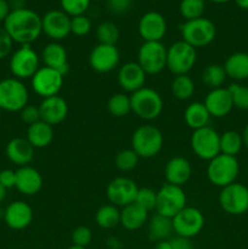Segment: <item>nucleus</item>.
<instances>
[{"mask_svg":"<svg viewBox=\"0 0 248 249\" xmlns=\"http://www.w3.org/2000/svg\"><path fill=\"white\" fill-rule=\"evenodd\" d=\"M66 249H87V248L78 247V246H74V245H72V246H71V247H68V248H66Z\"/></svg>","mask_w":248,"mask_h":249,"instance_id":"57","label":"nucleus"},{"mask_svg":"<svg viewBox=\"0 0 248 249\" xmlns=\"http://www.w3.org/2000/svg\"><path fill=\"white\" fill-rule=\"evenodd\" d=\"M131 0H108V7L114 14H124L128 11Z\"/></svg>","mask_w":248,"mask_h":249,"instance_id":"48","label":"nucleus"},{"mask_svg":"<svg viewBox=\"0 0 248 249\" xmlns=\"http://www.w3.org/2000/svg\"><path fill=\"white\" fill-rule=\"evenodd\" d=\"M238 7L243 10H248V0H233Z\"/></svg>","mask_w":248,"mask_h":249,"instance_id":"54","label":"nucleus"},{"mask_svg":"<svg viewBox=\"0 0 248 249\" xmlns=\"http://www.w3.org/2000/svg\"><path fill=\"white\" fill-rule=\"evenodd\" d=\"M6 192H7V190L5 189L1 184H0V203H1L5 198H6Z\"/></svg>","mask_w":248,"mask_h":249,"instance_id":"55","label":"nucleus"},{"mask_svg":"<svg viewBox=\"0 0 248 249\" xmlns=\"http://www.w3.org/2000/svg\"><path fill=\"white\" fill-rule=\"evenodd\" d=\"M139 160H140V157L136 155L135 151L131 150V148H125V150H122L117 153L116 158H114V164H116L117 169L126 173L135 169Z\"/></svg>","mask_w":248,"mask_h":249,"instance_id":"38","label":"nucleus"},{"mask_svg":"<svg viewBox=\"0 0 248 249\" xmlns=\"http://www.w3.org/2000/svg\"><path fill=\"white\" fill-rule=\"evenodd\" d=\"M72 243L78 247L87 248L92 240V232L88 226H78L72 232Z\"/></svg>","mask_w":248,"mask_h":249,"instance_id":"44","label":"nucleus"},{"mask_svg":"<svg viewBox=\"0 0 248 249\" xmlns=\"http://www.w3.org/2000/svg\"><path fill=\"white\" fill-rule=\"evenodd\" d=\"M63 82L65 75L62 73L46 66L39 68L35 74L31 78L32 89L43 99L58 95L63 87Z\"/></svg>","mask_w":248,"mask_h":249,"instance_id":"14","label":"nucleus"},{"mask_svg":"<svg viewBox=\"0 0 248 249\" xmlns=\"http://www.w3.org/2000/svg\"><path fill=\"white\" fill-rule=\"evenodd\" d=\"M29 92L22 80L6 78L0 80V109L19 112L28 105Z\"/></svg>","mask_w":248,"mask_h":249,"instance_id":"5","label":"nucleus"},{"mask_svg":"<svg viewBox=\"0 0 248 249\" xmlns=\"http://www.w3.org/2000/svg\"><path fill=\"white\" fill-rule=\"evenodd\" d=\"M186 195L180 186L165 184L157 191L156 213L173 219L186 207Z\"/></svg>","mask_w":248,"mask_h":249,"instance_id":"8","label":"nucleus"},{"mask_svg":"<svg viewBox=\"0 0 248 249\" xmlns=\"http://www.w3.org/2000/svg\"><path fill=\"white\" fill-rule=\"evenodd\" d=\"M138 31L143 41H160L167 33V21L159 12H146L139 21Z\"/></svg>","mask_w":248,"mask_h":249,"instance_id":"18","label":"nucleus"},{"mask_svg":"<svg viewBox=\"0 0 248 249\" xmlns=\"http://www.w3.org/2000/svg\"><path fill=\"white\" fill-rule=\"evenodd\" d=\"M36 51L31 45H21L10 57L9 67L14 78L19 80L31 79L40 68Z\"/></svg>","mask_w":248,"mask_h":249,"instance_id":"9","label":"nucleus"},{"mask_svg":"<svg viewBox=\"0 0 248 249\" xmlns=\"http://www.w3.org/2000/svg\"><path fill=\"white\" fill-rule=\"evenodd\" d=\"M0 119H1V109H0Z\"/></svg>","mask_w":248,"mask_h":249,"instance_id":"58","label":"nucleus"},{"mask_svg":"<svg viewBox=\"0 0 248 249\" xmlns=\"http://www.w3.org/2000/svg\"><path fill=\"white\" fill-rule=\"evenodd\" d=\"M4 28L14 43L31 45L43 33L41 17L31 9L12 10L4 21Z\"/></svg>","mask_w":248,"mask_h":249,"instance_id":"1","label":"nucleus"},{"mask_svg":"<svg viewBox=\"0 0 248 249\" xmlns=\"http://www.w3.org/2000/svg\"><path fill=\"white\" fill-rule=\"evenodd\" d=\"M206 0H181L180 2V14L186 21L203 17Z\"/></svg>","mask_w":248,"mask_h":249,"instance_id":"39","label":"nucleus"},{"mask_svg":"<svg viewBox=\"0 0 248 249\" xmlns=\"http://www.w3.org/2000/svg\"><path fill=\"white\" fill-rule=\"evenodd\" d=\"M41 61L46 67L58 71L63 75L67 74L70 70L67 51L63 48V45H61L57 41H53L44 46L41 51Z\"/></svg>","mask_w":248,"mask_h":249,"instance_id":"26","label":"nucleus"},{"mask_svg":"<svg viewBox=\"0 0 248 249\" xmlns=\"http://www.w3.org/2000/svg\"><path fill=\"white\" fill-rule=\"evenodd\" d=\"M26 139L34 148L48 147L53 140V126L40 119L36 123L28 125Z\"/></svg>","mask_w":248,"mask_h":249,"instance_id":"29","label":"nucleus"},{"mask_svg":"<svg viewBox=\"0 0 248 249\" xmlns=\"http://www.w3.org/2000/svg\"><path fill=\"white\" fill-rule=\"evenodd\" d=\"M170 245H172V249H195L194 243L190 238L179 237V236L170 240Z\"/></svg>","mask_w":248,"mask_h":249,"instance_id":"49","label":"nucleus"},{"mask_svg":"<svg viewBox=\"0 0 248 249\" xmlns=\"http://www.w3.org/2000/svg\"><path fill=\"white\" fill-rule=\"evenodd\" d=\"M91 31V21L85 15L75 16L71 18V33L74 36H87Z\"/></svg>","mask_w":248,"mask_h":249,"instance_id":"43","label":"nucleus"},{"mask_svg":"<svg viewBox=\"0 0 248 249\" xmlns=\"http://www.w3.org/2000/svg\"><path fill=\"white\" fill-rule=\"evenodd\" d=\"M107 109L112 116L117 117V118L128 116L129 112L131 111L130 96H128L124 92L113 94L107 102Z\"/></svg>","mask_w":248,"mask_h":249,"instance_id":"36","label":"nucleus"},{"mask_svg":"<svg viewBox=\"0 0 248 249\" xmlns=\"http://www.w3.org/2000/svg\"><path fill=\"white\" fill-rule=\"evenodd\" d=\"M206 1H212V2H215V4H224V2H228L230 0H206Z\"/></svg>","mask_w":248,"mask_h":249,"instance_id":"56","label":"nucleus"},{"mask_svg":"<svg viewBox=\"0 0 248 249\" xmlns=\"http://www.w3.org/2000/svg\"><path fill=\"white\" fill-rule=\"evenodd\" d=\"M40 119L51 126L62 123L68 116V104L62 96L56 95L43 99L39 105Z\"/></svg>","mask_w":248,"mask_h":249,"instance_id":"20","label":"nucleus"},{"mask_svg":"<svg viewBox=\"0 0 248 249\" xmlns=\"http://www.w3.org/2000/svg\"><path fill=\"white\" fill-rule=\"evenodd\" d=\"M153 249H172V245H170V241H160V242H156Z\"/></svg>","mask_w":248,"mask_h":249,"instance_id":"52","label":"nucleus"},{"mask_svg":"<svg viewBox=\"0 0 248 249\" xmlns=\"http://www.w3.org/2000/svg\"><path fill=\"white\" fill-rule=\"evenodd\" d=\"M190 143L195 155L203 160L209 162L220 155V134L209 125L194 130Z\"/></svg>","mask_w":248,"mask_h":249,"instance_id":"10","label":"nucleus"},{"mask_svg":"<svg viewBox=\"0 0 248 249\" xmlns=\"http://www.w3.org/2000/svg\"><path fill=\"white\" fill-rule=\"evenodd\" d=\"M173 221V231L179 237L190 238L199 235L204 228V215L198 208L185 207L181 212L177 214Z\"/></svg>","mask_w":248,"mask_h":249,"instance_id":"12","label":"nucleus"},{"mask_svg":"<svg viewBox=\"0 0 248 249\" xmlns=\"http://www.w3.org/2000/svg\"><path fill=\"white\" fill-rule=\"evenodd\" d=\"M225 79L226 73L221 65H216V63L208 65L202 72V82L211 90L221 88V85L225 83Z\"/></svg>","mask_w":248,"mask_h":249,"instance_id":"35","label":"nucleus"},{"mask_svg":"<svg viewBox=\"0 0 248 249\" xmlns=\"http://www.w3.org/2000/svg\"><path fill=\"white\" fill-rule=\"evenodd\" d=\"M35 148L28 142L27 139L15 138L7 142L5 153L9 160L18 167H26L33 160Z\"/></svg>","mask_w":248,"mask_h":249,"instance_id":"25","label":"nucleus"},{"mask_svg":"<svg viewBox=\"0 0 248 249\" xmlns=\"http://www.w3.org/2000/svg\"><path fill=\"white\" fill-rule=\"evenodd\" d=\"M17 191L24 196H34L43 187V177L40 173L33 167H19L16 170V185Z\"/></svg>","mask_w":248,"mask_h":249,"instance_id":"23","label":"nucleus"},{"mask_svg":"<svg viewBox=\"0 0 248 249\" xmlns=\"http://www.w3.org/2000/svg\"><path fill=\"white\" fill-rule=\"evenodd\" d=\"M211 118V114H209L208 109L204 106L203 102H191V104L185 108V123H186V125L189 126V128H191L192 130H197V129L208 126Z\"/></svg>","mask_w":248,"mask_h":249,"instance_id":"30","label":"nucleus"},{"mask_svg":"<svg viewBox=\"0 0 248 249\" xmlns=\"http://www.w3.org/2000/svg\"><path fill=\"white\" fill-rule=\"evenodd\" d=\"M238 174H240V164L237 158L223 153L209 160L207 167L208 180L214 186L221 189L236 182Z\"/></svg>","mask_w":248,"mask_h":249,"instance_id":"2","label":"nucleus"},{"mask_svg":"<svg viewBox=\"0 0 248 249\" xmlns=\"http://www.w3.org/2000/svg\"><path fill=\"white\" fill-rule=\"evenodd\" d=\"M41 27L53 41L62 40L71 33V17L62 10H50L41 17Z\"/></svg>","mask_w":248,"mask_h":249,"instance_id":"17","label":"nucleus"},{"mask_svg":"<svg viewBox=\"0 0 248 249\" xmlns=\"http://www.w3.org/2000/svg\"><path fill=\"white\" fill-rule=\"evenodd\" d=\"M138 63L146 74H158L167 68V48L160 41H143L138 51Z\"/></svg>","mask_w":248,"mask_h":249,"instance_id":"11","label":"nucleus"},{"mask_svg":"<svg viewBox=\"0 0 248 249\" xmlns=\"http://www.w3.org/2000/svg\"><path fill=\"white\" fill-rule=\"evenodd\" d=\"M95 221L101 229L109 230L116 228L121 224V211L113 204H105L97 209L95 214Z\"/></svg>","mask_w":248,"mask_h":249,"instance_id":"32","label":"nucleus"},{"mask_svg":"<svg viewBox=\"0 0 248 249\" xmlns=\"http://www.w3.org/2000/svg\"><path fill=\"white\" fill-rule=\"evenodd\" d=\"M121 61V53L116 45L97 44L89 55V65L97 73H108L113 71Z\"/></svg>","mask_w":248,"mask_h":249,"instance_id":"16","label":"nucleus"},{"mask_svg":"<svg viewBox=\"0 0 248 249\" xmlns=\"http://www.w3.org/2000/svg\"><path fill=\"white\" fill-rule=\"evenodd\" d=\"M182 40L195 49L209 45L215 39V24L206 17L186 21L181 26Z\"/></svg>","mask_w":248,"mask_h":249,"instance_id":"7","label":"nucleus"},{"mask_svg":"<svg viewBox=\"0 0 248 249\" xmlns=\"http://www.w3.org/2000/svg\"><path fill=\"white\" fill-rule=\"evenodd\" d=\"M96 36L99 44L116 45V43L119 39V29L113 22L105 21L97 26Z\"/></svg>","mask_w":248,"mask_h":249,"instance_id":"37","label":"nucleus"},{"mask_svg":"<svg viewBox=\"0 0 248 249\" xmlns=\"http://www.w3.org/2000/svg\"><path fill=\"white\" fill-rule=\"evenodd\" d=\"M10 12H11V9H10L7 0H0V22H4Z\"/></svg>","mask_w":248,"mask_h":249,"instance_id":"50","label":"nucleus"},{"mask_svg":"<svg viewBox=\"0 0 248 249\" xmlns=\"http://www.w3.org/2000/svg\"><path fill=\"white\" fill-rule=\"evenodd\" d=\"M219 204L230 215H242L248 211V187L240 182L223 187L219 195Z\"/></svg>","mask_w":248,"mask_h":249,"instance_id":"13","label":"nucleus"},{"mask_svg":"<svg viewBox=\"0 0 248 249\" xmlns=\"http://www.w3.org/2000/svg\"><path fill=\"white\" fill-rule=\"evenodd\" d=\"M9 2L10 9L12 10H19L24 9V4H26V0H7Z\"/></svg>","mask_w":248,"mask_h":249,"instance_id":"51","label":"nucleus"},{"mask_svg":"<svg viewBox=\"0 0 248 249\" xmlns=\"http://www.w3.org/2000/svg\"><path fill=\"white\" fill-rule=\"evenodd\" d=\"M163 134L157 126L141 125L131 135V150L140 158H152L163 147Z\"/></svg>","mask_w":248,"mask_h":249,"instance_id":"3","label":"nucleus"},{"mask_svg":"<svg viewBox=\"0 0 248 249\" xmlns=\"http://www.w3.org/2000/svg\"><path fill=\"white\" fill-rule=\"evenodd\" d=\"M131 111L140 119L153 121L163 111V99L155 89L143 87L130 96Z\"/></svg>","mask_w":248,"mask_h":249,"instance_id":"4","label":"nucleus"},{"mask_svg":"<svg viewBox=\"0 0 248 249\" xmlns=\"http://www.w3.org/2000/svg\"><path fill=\"white\" fill-rule=\"evenodd\" d=\"M61 7L68 16H80L84 15L90 5V0H60Z\"/></svg>","mask_w":248,"mask_h":249,"instance_id":"41","label":"nucleus"},{"mask_svg":"<svg viewBox=\"0 0 248 249\" xmlns=\"http://www.w3.org/2000/svg\"><path fill=\"white\" fill-rule=\"evenodd\" d=\"M192 175L191 163L184 157H173L167 162L164 168V177L167 184L182 187Z\"/></svg>","mask_w":248,"mask_h":249,"instance_id":"24","label":"nucleus"},{"mask_svg":"<svg viewBox=\"0 0 248 249\" xmlns=\"http://www.w3.org/2000/svg\"><path fill=\"white\" fill-rule=\"evenodd\" d=\"M241 135H242L243 146H246V147L248 148V123H247V125L245 126V129H243V131Z\"/></svg>","mask_w":248,"mask_h":249,"instance_id":"53","label":"nucleus"},{"mask_svg":"<svg viewBox=\"0 0 248 249\" xmlns=\"http://www.w3.org/2000/svg\"><path fill=\"white\" fill-rule=\"evenodd\" d=\"M146 75L138 62H126L119 68L117 80L124 91L133 94L145 87Z\"/></svg>","mask_w":248,"mask_h":249,"instance_id":"21","label":"nucleus"},{"mask_svg":"<svg viewBox=\"0 0 248 249\" xmlns=\"http://www.w3.org/2000/svg\"><path fill=\"white\" fill-rule=\"evenodd\" d=\"M156 199H157V192L153 191L152 189H148V187H143V189H139L135 203L150 213L151 211H155Z\"/></svg>","mask_w":248,"mask_h":249,"instance_id":"42","label":"nucleus"},{"mask_svg":"<svg viewBox=\"0 0 248 249\" xmlns=\"http://www.w3.org/2000/svg\"><path fill=\"white\" fill-rule=\"evenodd\" d=\"M148 220V212L135 202L121 211V225L125 230L134 231L142 228Z\"/></svg>","mask_w":248,"mask_h":249,"instance_id":"27","label":"nucleus"},{"mask_svg":"<svg viewBox=\"0 0 248 249\" xmlns=\"http://www.w3.org/2000/svg\"><path fill=\"white\" fill-rule=\"evenodd\" d=\"M21 113V119L23 123L27 125H32V124L36 123L40 121V112H39V106H34V105H27L26 107L19 111Z\"/></svg>","mask_w":248,"mask_h":249,"instance_id":"45","label":"nucleus"},{"mask_svg":"<svg viewBox=\"0 0 248 249\" xmlns=\"http://www.w3.org/2000/svg\"><path fill=\"white\" fill-rule=\"evenodd\" d=\"M0 184L6 190L15 187V185H16V172L11 169L0 170Z\"/></svg>","mask_w":248,"mask_h":249,"instance_id":"47","label":"nucleus"},{"mask_svg":"<svg viewBox=\"0 0 248 249\" xmlns=\"http://www.w3.org/2000/svg\"><path fill=\"white\" fill-rule=\"evenodd\" d=\"M228 89L232 99L233 107L242 111H248V87L240 83H233Z\"/></svg>","mask_w":248,"mask_h":249,"instance_id":"40","label":"nucleus"},{"mask_svg":"<svg viewBox=\"0 0 248 249\" xmlns=\"http://www.w3.org/2000/svg\"><path fill=\"white\" fill-rule=\"evenodd\" d=\"M139 187L134 180L125 177L114 178L109 181L106 189V196L109 203L116 207H124L134 203Z\"/></svg>","mask_w":248,"mask_h":249,"instance_id":"15","label":"nucleus"},{"mask_svg":"<svg viewBox=\"0 0 248 249\" xmlns=\"http://www.w3.org/2000/svg\"><path fill=\"white\" fill-rule=\"evenodd\" d=\"M4 221L12 230H23L33 221V209L27 202L14 201L5 208Z\"/></svg>","mask_w":248,"mask_h":249,"instance_id":"19","label":"nucleus"},{"mask_svg":"<svg viewBox=\"0 0 248 249\" xmlns=\"http://www.w3.org/2000/svg\"><path fill=\"white\" fill-rule=\"evenodd\" d=\"M12 46H14V40L7 34L5 28L0 27V60H4L7 56H10Z\"/></svg>","mask_w":248,"mask_h":249,"instance_id":"46","label":"nucleus"},{"mask_svg":"<svg viewBox=\"0 0 248 249\" xmlns=\"http://www.w3.org/2000/svg\"><path fill=\"white\" fill-rule=\"evenodd\" d=\"M204 106L208 109L211 117L223 118L226 117L233 108L232 99L228 88L212 89L204 99Z\"/></svg>","mask_w":248,"mask_h":249,"instance_id":"22","label":"nucleus"},{"mask_svg":"<svg viewBox=\"0 0 248 249\" xmlns=\"http://www.w3.org/2000/svg\"><path fill=\"white\" fill-rule=\"evenodd\" d=\"M172 232H174V231H173V221L170 218L156 213L148 220V238L153 242L167 241L172 235Z\"/></svg>","mask_w":248,"mask_h":249,"instance_id":"31","label":"nucleus"},{"mask_svg":"<svg viewBox=\"0 0 248 249\" xmlns=\"http://www.w3.org/2000/svg\"><path fill=\"white\" fill-rule=\"evenodd\" d=\"M196 61V49L186 41H175L167 49V68L173 74H187L195 67Z\"/></svg>","mask_w":248,"mask_h":249,"instance_id":"6","label":"nucleus"},{"mask_svg":"<svg viewBox=\"0 0 248 249\" xmlns=\"http://www.w3.org/2000/svg\"><path fill=\"white\" fill-rule=\"evenodd\" d=\"M195 82L187 74L175 75L172 82V94L180 101H187L195 94Z\"/></svg>","mask_w":248,"mask_h":249,"instance_id":"33","label":"nucleus"},{"mask_svg":"<svg viewBox=\"0 0 248 249\" xmlns=\"http://www.w3.org/2000/svg\"><path fill=\"white\" fill-rule=\"evenodd\" d=\"M243 147L242 135L235 130L224 131L220 135V153L236 157Z\"/></svg>","mask_w":248,"mask_h":249,"instance_id":"34","label":"nucleus"},{"mask_svg":"<svg viewBox=\"0 0 248 249\" xmlns=\"http://www.w3.org/2000/svg\"><path fill=\"white\" fill-rule=\"evenodd\" d=\"M223 67L225 70L226 77L231 78L236 82H242V80L248 79V53H231L225 60Z\"/></svg>","mask_w":248,"mask_h":249,"instance_id":"28","label":"nucleus"}]
</instances>
